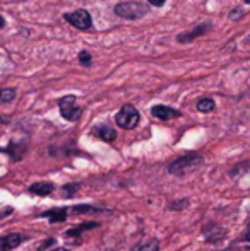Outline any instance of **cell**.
<instances>
[{
	"label": "cell",
	"mask_w": 250,
	"mask_h": 251,
	"mask_svg": "<svg viewBox=\"0 0 250 251\" xmlns=\"http://www.w3.org/2000/svg\"><path fill=\"white\" fill-rule=\"evenodd\" d=\"M211 29V23H202V24H197L194 29L187 31V33H182L177 36V41L178 43H190V41L197 40V38L204 36L207 31Z\"/></svg>",
	"instance_id": "cell-6"
},
{
	"label": "cell",
	"mask_w": 250,
	"mask_h": 251,
	"mask_svg": "<svg viewBox=\"0 0 250 251\" xmlns=\"http://www.w3.org/2000/svg\"><path fill=\"white\" fill-rule=\"evenodd\" d=\"M98 224H84V226H81V227H77V229H70V231H67V238H74V236H79L83 231H86V229H93V227H96Z\"/></svg>",
	"instance_id": "cell-16"
},
{
	"label": "cell",
	"mask_w": 250,
	"mask_h": 251,
	"mask_svg": "<svg viewBox=\"0 0 250 251\" xmlns=\"http://www.w3.org/2000/svg\"><path fill=\"white\" fill-rule=\"evenodd\" d=\"M147 2H149L151 5H154V7H163L165 3H167V0H147Z\"/></svg>",
	"instance_id": "cell-19"
},
{
	"label": "cell",
	"mask_w": 250,
	"mask_h": 251,
	"mask_svg": "<svg viewBox=\"0 0 250 251\" xmlns=\"http://www.w3.org/2000/svg\"><path fill=\"white\" fill-rule=\"evenodd\" d=\"M244 16H245V10L242 9V7H237V9H233L230 12V19L231 21H238V19H242Z\"/></svg>",
	"instance_id": "cell-17"
},
{
	"label": "cell",
	"mask_w": 250,
	"mask_h": 251,
	"mask_svg": "<svg viewBox=\"0 0 250 251\" xmlns=\"http://www.w3.org/2000/svg\"><path fill=\"white\" fill-rule=\"evenodd\" d=\"M250 2V0H244V3H249Z\"/></svg>",
	"instance_id": "cell-22"
},
{
	"label": "cell",
	"mask_w": 250,
	"mask_h": 251,
	"mask_svg": "<svg viewBox=\"0 0 250 251\" xmlns=\"http://www.w3.org/2000/svg\"><path fill=\"white\" fill-rule=\"evenodd\" d=\"M40 251H69L65 248H40Z\"/></svg>",
	"instance_id": "cell-20"
},
{
	"label": "cell",
	"mask_w": 250,
	"mask_h": 251,
	"mask_svg": "<svg viewBox=\"0 0 250 251\" xmlns=\"http://www.w3.org/2000/svg\"><path fill=\"white\" fill-rule=\"evenodd\" d=\"M77 60H79V63H81V65H84V67H89L91 63H93V56H91V53L87 50L81 51L79 56H77Z\"/></svg>",
	"instance_id": "cell-15"
},
{
	"label": "cell",
	"mask_w": 250,
	"mask_h": 251,
	"mask_svg": "<svg viewBox=\"0 0 250 251\" xmlns=\"http://www.w3.org/2000/svg\"><path fill=\"white\" fill-rule=\"evenodd\" d=\"M3 26H5V19L0 16V29H3Z\"/></svg>",
	"instance_id": "cell-21"
},
{
	"label": "cell",
	"mask_w": 250,
	"mask_h": 251,
	"mask_svg": "<svg viewBox=\"0 0 250 251\" xmlns=\"http://www.w3.org/2000/svg\"><path fill=\"white\" fill-rule=\"evenodd\" d=\"M67 215H69L67 208H52V210L40 214V217H47L48 221L52 222V224H57V222H63V221H65Z\"/></svg>",
	"instance_id": "cell-11"
},
{
	"label": "cell",
	"mask_w": 250,
	"mask_h": 251,
	"mask_svg": "<svg viewBox=\"0 0 250 251\" xmlns=\"http://www.w3.org/2000/svg\"><path fill=\"white\" fill-rule=\"evenodd\" d=\"M93 133L96 137H100L101 140H105V142H113V140L117 139V132H115V128H113V126H110V125L96 126V128L93 130Z\"/></svg>",
	"instance_id": "cell-9"
},
{
	"label": "cell",
	"mask_w": 250,
	"mask_h": 251,
	"mask_svg": "<svg viewBox=\"0 0 250 251\" xmlns=\"http://www.w3.org/2000/svg\"><path fill=\"white\" fill-rule=\"evenodd\" d=\"M140 115L132 104H124L115 116V123L124 130H132L139 125Z\"/></svg>",
	"instance_id": "cell-3"
},
{
	"label": "cell",
	"mask_w": 250,
	"mask_h": 251,
	"mask_svg": "<svg viewBox=\"0 0 250 251\" xmlns=\"http://www.w3.org/2000/svg\"><path fill=\"white\" fill-rule=\"evenodd\" d=\"M54 188L55 186L52 185L50 181H38V183H33V185L29 186V192L33 193V195H38V197H47L54 192Z\"/></svg>",
	"instance_id": "cell-10"
},
{
	"label": "cell",
	"mask_w": 250,
	"mask_h": 251,
	"mask_svg": "<svg viewBox=\"0 0 250 251\" xmlns=\"http://www.w3.org/2000/svg\"><path fill=\"white\" fill-rule=\"evenodd\" d=\"M63 19H65L70 26H74L76 29H81V31H87L93 26V17H91V14L87 12L86 9H77V10H72V12L63 14Z\"/></svg>",
	"instance_id": "cell-4"
},
{
	"label": "cell",
	"mask_w": 250,
	"mask_h": 251,
	"mask_svg": "<svg viewBox=\"0 0 250 251\" xmlns=\"http://www.w3.org/2000/svg\"><path fill=\"white\" fill-rule=\"evenodd\" d=\"M79 190V185H65L63 186V192H65V197H70L72 193H76Z\"/></svg>",
	"instance_id": "cell-18"
},
{
	"label": "cell",
	"mask_w": 250,
	"mask_h": 251,
	"mask_svg": "<svg viewBox=\"0 0 250 251\" xmlns=\"http://www.w3.org/2000/svg\"><path fill=\"white\" fill-rule=\"evenodd\" d=\"M158 250H160V243L156 239H151V241L144 243V245L136 246L132 251H158Z\"/></svg>",
	"instance_id": "cell-13"
},
{
	"label": "cell",
	"mask_w": 250,
	"mask_h": 251,
	"mask_svg": "<svg viewBox=\"0 0 250 251\" xmlns=\"http://www.w3.org/2000/svg\"><path fill=\"white\" fill-rule=\"evenodd\" d=\"M197 109H199L200 113H211L214 108H216V104H214V101L211 100V98H202V100L197 101Z\"/></svg>",
	"instance_id": "cell-12"
},
{
	"label": "cell",
	"mask_w": 250,
	"mask_h": 251,
	"mask_svg": "<svg viewBox=\"0 0 250 251\" xmlns=\"http://www.w3.org/2000/svg\"><path fill=\"white\" fill-rule=\"evenodd\" d=\"M23 241H26L24 234H7L0 236V251H10L21 245Z\"/></svg>",
	"instance_id": "cell-8"
},
{
	"label": "cell",
	"mask_w": 250,
	"mask_h": 251,
	"mask_svg": "<svg viewBox=\"0 0 250 251\" xmlns=\"http://www.w3.org/2000/svg\"><path fill=\"white\" fill-rule=\"evenodd\" d=\"M16 98V89L12 87H5V89H0V102H10Z\"/></svg>",
	"instance_id": "cell-14"
},
{
	"label": "cell",
	"mask_w": 250,
	"mask_h": 251,
	"mask_svg": "<svg viewBox=\"0 0 250 251\" xmlns=\"http://www.w3.org/2000/svg\"><path fill=\"white\" fill-rule=\"evenodd\" d=\"M204 162V157L199 154H187L178 157L177 161H173L168 166V171L175 176H185L189 173H192L194 169H197Z\"/></svg>",
	"instance_id": "cell-2"
},
{
	"label": "cell",
	"mask_w": 250,
	"mask_h": 251,
	"mask_svg": "<svg viewBox=\"0 0 250 251\" xmlns=\"http://www.w3.org/2000/svg\"><path fill=\"white\" fill-rule=\"evenodd\" d=\"M113 12L118 17L127 21H137L140 17H144L149 12V7L144 2H137V0H127V2H120L115 5Z\"/></svg>",
	"instance_id": "cell-1"
},
{
	"label": "cell",
	"mask_w": 250,
	"mask_h": 251,
	"mask_svg": "<svg viewBox=\"0 0 250 251\" xmlns=\"http://www.w3.org/2000/svg\"><path fill=\"white\" fill-rule=\"evenodd\" d=\"M151 115L154 118L161 120V122H168V120H173V118H178L182 116V113L178 109L171 108V106H165V104H156L151 108Z\"/></svg>",
	"instance_id": "cell-7"
},
{
	"label": "cell",
	"mask_w": 250,
	"mask_h": 251,
	"mask_svg": "<svg viewBox=\"0 0 250 251\" xmlns=\"http://www.w3.org/2000/svg\"><path fill=\"white\" fill-rule=\"evenodd\" d=\"M58 108H60L62 116L69 122H76L83 115V108L76 104V96H63L58 101Z\"/></svg>",
	"instance_id": "cell-5"
}]
</instances>
